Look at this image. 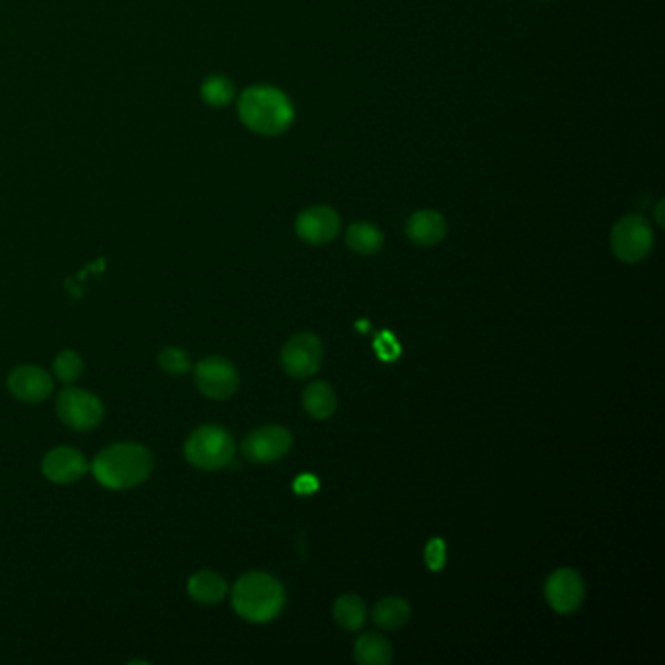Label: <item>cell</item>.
I'll return each mask as SVG.
<instances>
[{
	"mask_svg": "<svg viewBox=\"0 0 665 665\" xmlns=\"http://www.w3.org/2000/svg\"><path fill=\"white\" fill-rule=\"evenodd\" d=\"M155 469L153 453L135 441H121L102 449L90 463L94 478L110 490H131L149 480Z\"/></svg>",
	"mask_w": 665,
	"mask_h": 665,
	"instance_id": "1",
	"label": "cell"
},
{
	"mask_svg": "<svg viewBox=\"0 0 665 665\" xmlns=\"http://www.w3.org/2000/svg\"><path fill=\"white\" fill-rule=\"evenodd\" d=\"M236 110L242 125L262 137H277L295 121V108L289 96L270 84L246 88L238 96Z\"/></svg>",
	"mask_w": 665,
	"mask_h": 665,
	"instance_id": "2",
	"label": "cell"
},
{
	"mask_svg": "<svg viewBox=\"0 0 665 665\" xmlns=\"http://www.w3.org/2000/svg\"><path fill=\"white\" fill-rule=\"evenodd\" d=\"M233 609L248 623L264 625L279 617L287 595L283 584L268 572H248L238 578L231 593Z\"/></svg>",
	"mask_w": 665,
	"mask_h": 665,
	"instance_id": "3",
	"label": "cell"
},
{
	"mask_svg": "<svg viewBox=\"0 0 665 665\" xmlns=\"http://www.w3.org/2000/svg\"><path fill=\"white\" fill-rule=\"evenodd\" d=\"M236 453V443L233 433L217 426L205 424L190 433L184 445V455L192 467L199 470L225 469L233 463Z\"/></svg>",
	"mask_w": 665,
	"mask_h": 665,
	"instance_id": "4",
	"label": "cell"
},
{
	"mask_svg": "<svg viewBox=\"0 0 665 665\" xmlns=\"http://www.w3.org/2000/svg\"><path fill=\"white\" fill-rule=\"evenodd\" d=\"M654 229L650 221L638 213L619 219L611 231V250L625 264H640L654 250Z\"/></svg>",
	"mask_w": 665,
	"mask_h": 665,
	"instance_id": "5",
	"label": "cell"
},
{
	"mask_svg": "<svg viewBox=\"0 0 665 665\" xmlns=\"http://www.w3.org/2000/svg\"><path fill=\"white\" fill-rule=\"evenodd\" d=\"M57 416L69 430L92 431L98 428L104 420L106 408L104 402L94 392L67 387L57 396Z\"/></svg>",
	"mask_w": 665,
	"mask_h": 665,
	"instance_id": "6",
	"label": "cell"
},
{
	"mask_svg": "<svg viewBox=\"0 0 665 665\" xmlns=\"http://www.w3.org/2000/svg\"><path fill=\"white\" fill-rule=\"evenodd\" d=\"M199 392L211 400L231 398L240 385V375L235 363L223 355L203 357L194 369Z\"/></svg>",
	"mask_w": 665,
	"mask_h": 665,
	"instance_id": "7",
	"label": "cell"
},
{
	"mask_svg": "<svg viewBox=\"0 0 665 665\" xmlns=\"http://www.w3.org/2000/svg\"><path fill=\"white\" fill-rule=\"evenodd\" d=\"M324 361V346L313 332L291 336L281 350V367L293 379H307L318 373Z\"/></svg>",
	"mask_w": 665,
	"mask_h": 665,
	"instance_id": "8",
	"label": "cell"
},
{
	"mask_svg": "<svg viewBox=\"0 0 665 665\" xmlns=\"http://www.w3.org/2000/svg\"><path fill=\"white\" fill-rule=\"evenodd\" d=\"M293 447V435L283 426H262L250 431L242 441V455L254 465H270L283 459Z\"/></svg>",
	"mask_w": 665,
	"mask_h": 665,
	"instance_id": "9",
	"label": "cell"
},
{
	"mask_svg": "<svg viewBox=\"0 0 665 665\" xmlns=\"http://www.w3.org/2000/svg\"><path fill=\"white\" fill-rule=\"evenodd\" d=\"M545 597L552 611L560 615L576 613L586 599V582L574 568H558L548 576Z\"/></svg>",
	"mask_w": 665,
	"mask_h": 665,
	"instance_id": "10",
	"label": "cell"
},
{
	"mask_svg": "<svg viewBox=\"0 0 665 665\" xmlns=\"http://www.w3.org/2000/svg\"><path fill=\"white\" fill-rule=\"evenodd\" d=\"M340 229H342V217L330 205L307 207L295 219V233L311 246L330 244L340 235Z\"/></svg>",
	"mask_w": 665,
	"mask_h": 665,
	"instance_id": "11",
	"label": "cell"
},
{
	"mask_svg": "<svg viewBox=\"0 0 665 665\" xmlns=\"http://www.w3.org/2000/svg\"><path fill=\"white\" fill-rule=\"evenodd\" d=\"M41 472L49 482L69 486L79 482L90 472V463L79 449L59 445L45 453L41 461Z\"/></svg>",
	"mask_w": 665,
	"mask_h": 665,
	"instance_id": "12",
	"label": "cell"
},
{
	"mask_svg": "<svg viewBox=\"0 0 665 665\" xmlns=\"http://www.w3.org/2000/svg\"><path fill=\"white\" fill-rule=\"evenodd\" d=\"M6 385L14 398L28 404H40L53 391V379L40 365L14 367Z\"/></svg>",
	"mask_w": 665,
	"mask_h": 665,
	"instance_id": "13",
	"label": "cell"
},
{
	"mask_svg": "<svg viewBox=\"0 0 665 665\" xmlns=\"http://www.w3.org/2000/svg\"><path fill=\"white\" fill-rule=\"evenodd\" d=\"M406 236L412 244L430 248L437 246L449 231L447 219L435 209H420L412 213L406 221Z\"/></svg>",
	"mask_w": 665,
	"mask_h": 665,
	"instance_id": "14",
	"label": "cell"
},
{
	"mask_svg": "<svg viewBox=\"0 0 665 665\" xmlns=\"http://www.w3.org/2000/svg\"><path fill=\"white\" fill-rule=\"evenodd\" d=\"M188 593L199 605H217L227 597L229 586L217 572L199 570L188 580Z\"/></svg>",
	"mask_w": 665,
	"mask_h": 665,
	"instance_id": "15",
	"label": "cell"
},
{
	"mask_svg": "<svg viewBox=\"0 0 665 665\" xmlns=\"http://www.w3.org/2000/svg\"><path fill=\"white\" fill-rule=\"evenodd\" d=\"M394 658L391 642L377 634L367 632L355 640L353 646V660L359 665H389Z\"/></svg>",
	"mask_w": 665,
	"mask_h": 665,
	"instance_id": "16",
	"label": "cell"
},
{
	"mask_svg": "<svg viewBox=\"0 0 665 665\" xmlns=\"http://www.w3.org/2000/svg\"><path fill=\"white\" fill-rule=\"evenodd\" d=\"M303 408L314 420H328L338 408V396L326 381H314L303 391Z\"/></svg>",
	"mask_w": 665,
	"mask_h": 665,
	"instance_id": "17",
	"label": "cell"
},
{
	"mask_svg": "<svg viewBox=\"0 0 665 665\" xmlns=\"http://www.w3.org/2000/svg\"><path fill=\"white\" fill-rule=\"evenodd\" d=\"M346 244L355 254L373 256V254L381 252V248L385 246V235L377 225L367 223V221H359V223H353L348 227Z\"/></svg>",
	"mask_w": 665,
	"mask_h": 665,
	"instance_id": "18",
	"label": "cell"
},
{
	"mask_svg": "<svg viewBox=\"0 0 665 665\" xmlns=\"http://www.w3.org/2000/svg\"><path fill=\"white\" fill-rule=\"evenodd\" d=\"M410 615H412V609H410L408 601L402 599V597L391 595V597L381 599L373 607L371 619H373L375 625L383 628V630H398L410 621Z\"/></svg>",
	"mask_w": 665,
	"mask_h": 665,
	"instance_id": "19",
	"label": "cell"
},
{
	"mask_svg": "<svg viewBox=\"0 0 665 665\" xmlns=\"http://www.w3.org/2000/svg\"><path fill=\"white\" fill-rule=\"evenodd\" d=\"M334 621L336 625L350 632H357L367 621V605L359 595L346 593L334 601Z\"/></svg>",
	"mask_w": 665,
	"mask_h": 665,
	"instance_id": "20",
	"label": "cell"
},
{
	"mask_svg": "<svg viewBox=\"0 0 665 665\" xmlns=\"http://www.w3.org/2000/svg\"><path fill=\"white\" fill-rule=\"evenodd\" d=\"M199 96L211 108H227L235 102V84L225 75H211L201 82Z\"/></svg>",
	"mask_w": 665,
	"mask_h": 665,
	"instance_id": "21",
	"label": "cell"
},
{
	"mask_svg": "<svg viewBox=\"0 0 665 665\" xmlns=\"http://www.w3.org/2000/svg\"><path fill=\"white\" fill-rule=\"evenodd\" d=\"M84 371V361L75 350H63L53 359V373L63 385L77 383Z\"/></svg>",
	"mask_w": 665,
	"mask_h": 665,
	"instance_id": "22",
	"label": "cell"
},
{
	"mask_svg": "<svg viewBox=\"0 0 665 665\" xmlns=\"http://www.w3.org/2000/svg\"><path fill=\"white\" fill-rule=\"evenodd\" d=\"M157 361L158 367L164 373L174 375V377H182L194 369L190 353L186 352L184 348H176V346H168V348L160 350Z\"/></svg>",
	"mask_w": 665,
	"mask_h": 665,
	"instance_id": "23",
	"label": "cell"
},
{
	"mask_svg": "<svg viewBox=\"0 0 665 665\" xmlns=\"http://www.w3.org/2000/svg\"><path fill=\"white\" fill-rule=\"evenodd\" d=\"M447 562V547H445V541L435 537L431 539L426 547V564L430 568L431 572H441L443 566Z\"/></svg>",
	"mask_w": 665,
	"mask_h": 665,
	"instance_id": "24",
	"label": "cell"
},
{
	"mask_svg": "<svg viewBox=\"0 0 665 665\" xmlns=\"http://www.w3.org/2000/svg\"><path fill=\"white\" fill-rule=\"evenodd\" d=\"M377 352L383 357V359H394L398 353H400V348L398 344L392 340L391 336H381L377 340Z\"/></svg>",
	"mask_w": 665,
	"mask_h": 665,
	"instance_id": "25",
	"label": "cell"
},
{
	"mask_svg": "<svg viewBox=\"0 0 665 665\" xmlns=\"http://www.w3.org/2000/svg\"><path fill=\"white\" fill-rule=\"evenodd\" d=\"M316 488H318V484H316L314 476H299V480L295 482V490L299 494H311Z\"/></svg>",
	"mask_w": 665,
	"mask_h": 665,
	"instance_id": "26",
	"label": "cell"
},
{
	"mask_svg": "<svg viewBox=\"0 0 665 665\" xmlns=\"http://www.w3.org/2000/svg\"><path fill=\"white\" fill-rule=\"evenodd\" d=\"M662 209H664V201H660V203H658V207H656V221H658V225H660V227L664 225V217H662Z\"/></svg>",
	"mask_w": 665,
	"mask_h": 665,
	"instance_id": "27",
	"label": "cell"
}]
</instances>
